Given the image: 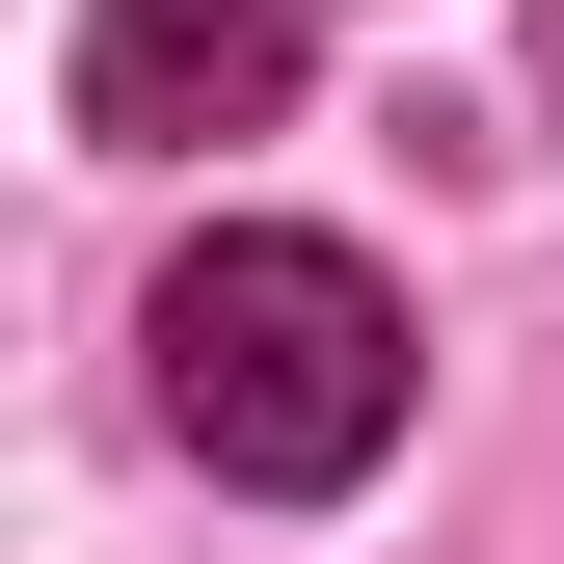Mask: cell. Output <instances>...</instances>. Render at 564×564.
I'll list each match as a JSON object with an SVG mask.
<instances>
[{"mask_svg": "<svg viewBox=\"0 0 564 564\" xmlns=\"http://www.w3.org/2000/svg\"><path fill=\"white\" fill-rule=\"evenodd\" d=\"M162 431L216 484H377L403 457V296L323 216H216L162 269Z\"/></svg>", "mask_w": 564, "mask_h": 564, "instance_id": "obj_1", "label": "cell"}, {"mask_svg": "<svg viewBox=\"0 0 564 564\" xmlns=\"http://www.w3.org/2000/svg\"><path fill=\"white\" fill-rule=\"evenodd\" d=\"M296 108V0H108L82 28V134L108 162H188V134H269Z\"/></svg>", "mask_w": 564, "mask_h": 564, "instance_id": "obj_2", "label": "cell"}]
</instances>
